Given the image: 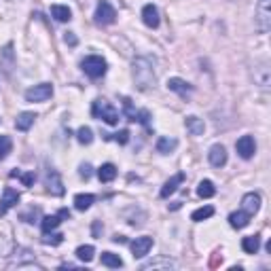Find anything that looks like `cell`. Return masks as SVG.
<instances>
[{
  "label": "cell",
  "mask_w": 271,
  "mask_h": 271,
  "mask_svg": "<svg viewBox=\"0 0 271 271\" xmlns=\"http://www.w3.org/2000/svg\"><path fill=\"white\" fill-rule=\"evenodd\" d=\"M134 80H136V87L140 91H148L151 87H155V70H153V62L148 57H138L134 62Z\"/></svg>",
  "instance_id": "6da1fadb"
},
{
  "label": "cell",
  "mask_w": 271,
  "mask_h": 271,
  "mask_svg": "<svg viewBox=\"0 0 271 271\" xmlns=\"http://www.w3.org/2000/svg\"><path fill=\"white\" fill-rule=\"evenodd\" d=\"M91 114H94L96 119L104 121V123H108V125H117L119 123V111L108 100H104V97H100V100L94 102V106H91Z\"/></svg>",
  "instance_id": "7a4b0ae2"
},
{
  "label": "cell",
  "mask_w": 271,
  "mask_h": 271,
  "mask_svg": "<svg viewBox=\"0 0 271 271\" xmlns=\"http://www.w3.org/2000/svg\"><path fill=\"white\" fill-rule=\"evenodd\" d=\"M80 68H83V72L87 74L89 79H100L106 74L108 70V64H106V60L100 55H89V57H85L83 62H80Z\"/></svg>",
  "instance_id": "3957f363"
},
{
  "label": "cell",
  "mask_w": 271,
  "mask_h": 271,
  "mask_svg": "<svg viewBox=\"0 0 271 271\" xmlns=\"http://www.w3.org/2000/svg\"><path fill=\"white\" fill-rule=\"evenodd\" d=\"M255 26L261 34L269 32V28H271V0H258L256 15H255Z\"/></svg>",
  "instance_id": "277c9868"
},
{
  "label": "cell",
  "mask_w": 271,
  "mask_h": 271,
  "mask_svg": "<svg viewBox=\"0 0 271 271\" xmlns=\"http://www.w3.org/2000/svg\"><path fill=\"white\" fill-rule=\"evenodd\" d=\"M94 17H96V24L111 26V24H114V19H117V11H114V7L108 2V0H100Z\"/></svg>",
  "instance_id": "5b68a950"
},
{
  "label": "cell",
  "mask_w": 271,
  "mask_h": 271,
  "mask_svg": "<svg viewBox=\"0 0 271 271\" xmlns=\"http://www.w3.org/2000/svg\"><path fill=\"white\" fill-rule=\"evenodd\" d=\"M53 96V85L51 83H40V85H34L26 91V100L28 102H45Z\"/></svg>",
  "instance_id": "8992f818"
},
{
  "label": "cell",
  "mask_w": 271,
  "mask_h": 271,
  "mask_svg": "<svg viewBox=\"0 0 271 271\" xmlns=\"http://www.w3.org/2000/svg\"><path fill=\"white\" fill-rule=\"evenodd\" d=\"M235 151L241 159H252L256 153V142L252 136H241L238 142H235Z\"/></svg>",
  "instance_id": "52a82bcc"
},
{
  "label": "cell",
  "mask_w": 271,
  "mask_h": 271,
  "mask_svg": "<svg viewBox=\"0 0 271 271\" xmlns=\"http://www.w3.org/2000/svg\"><path fill=\"white\" fill-rule=\"evenodd\" d=\"M45 184H47V191L51 195H64V184H62V178L57 174V170L49 168L47 174H45Z\"/></svg>",
  "instance_id": "ba28073f"
},
{
  "label": "cell",
  "mask_w": 271,
  "mask_h": 271,
  "mask_svg": "<svg viewBox=\"0 0 271 271\" xmlns=\"http://www.w3.org/2000/svg\"><path fill=\"white\" fill-rule=\"evenodd\" d=\"M123 108H125V117L129 121H138L142 125H148V119H151V112L148 111H134L129 97H123Z\"/></svg>",
  "instance_id": "9c48e42d"
},
{
  "label": "cell",
  "mask_w": 271,
  "mask_h": 271,
  "mask_svg": "<svg viewBox=\"0 0 271 271\" xmlns=\"http://www.w3.org/2000/svg\"><path fill=\"white\" fill-rule=\"evenodd\" d=\"M153 248V238H148V235H142V238H136L131 241V255L134 258H142L148 255V250Z\"/></svg>",
  "instance_id": "30bf717a"
},
{
  "label": "cell",
  "mask_w": 271,
  "mask_h": 271,
  "mask_svg": "<svg viewBox=\"0 0 271 271\" xmlns=\"http://www.w3.org/2000/svg\"><path fill=\"white\" fill-rule=\"evenodd\" d=\"M19 199H21V195L17 193L15 189L7 187L4 193H2V199H0V214H4V212H9L11 207H15L17 204H19Z\"/></svg>",
  "instance_id": "8fae6325"
},
{
  "label": "cell",
  "mask_w": 271,
  "mask_h": 271,
  "mask_svg": "<svg viewBox=\"0 0 271 271\" xmlns=\"http://www.w3.org/2000/svg\"><path fill=\"white\" fill-rule=\"evenodd\" d=\"M207 159H210V163L214 165V168H223V165L227 163V148H224L223 144H214V146L210 148V153H207Z\"/></svg>",
  "instance_id": "7c38bea8"
},
{
  "label": "cell",
  "mask_w": 271,
  "mask_h": 271,
  "mask_svg": "<svg viewBox=\"0 0 271 271\" xmlns=\"http://www.w3.org/2000/svg\"><path fill=\"white\" fill-rule=\"evenodd\" d=\"M168 89L174 91V94H178V96H182V97H187V96L193 94V87H191V85H189L187 80L178 79V77H174V79L168 80Z\"/></svg>",
  "instance_id": "4fadbf2b"
},
{
  "label": "cell",
  "mask_w": 271,
  "mask_h": 271,
  "mask_svg": "<svg viewBox=\"0 0 271 271\" xmlns=\"http://www.w3.org/2000/svg\"><path fill=\"white\" fill-rule=\"evenodd\" d=\"M241 206H244V212L248 214H256L258 207H261V195L258 193H246L244 199H241Z\"/></svg>",
  "instance_id": "5bb4252c"
},
{
  "label": "cell",
  "mask_w": 271,
  "mask_h": 271,
  "mask_svg": "<svg viewBox=\"0 0 271 271\" xmlns=\"http://www.w3.org/2000/svg\"><path fill=\"white\" fill-rule=\"evenodd\" d=\"M142 21L148 28H157L159 26V11H157L155 4H146V7L142 9Z\"/></svg>",
  "instance_id": "9a60e30c"
},
{
  "label": "cell",
  "mask_w": 271,
  "mask_h": 271,
  "mask_svg": "<svg viewBox=\"0 0 271 271\" xmlns=\"http://www.w3.org/2000/svg\"><path fill=\"white\" fill-rule=\"evenodd\" d=\"M184 125H187V129L191 131V136H204V131H206L204 119L195 117V114H191V117L184 119Z\"/></svg>",
  "instance_id": "2e32d148"
},
{
  "label": "cell",
  "mask_w": 271,
  "mask_h": 271,
  "mask_svg": "<svg viewBox=\"0 0 271 271\" xmlns=\"http://www.w3.org/2000/svg\"><path fill=\"white\" fill-rule=\"evenodd\" d=\"M182 180H184V174L180 172V174H176V176H172L168 182L161 187V197H170L172 193H176V189L182 184Z\"/></svg>",
  "instance_id": "e0dca14e"
},
{
  "label": "cell",
  "mask_w": 271,
  "mask_h": 271,
  "mask_svg": "<svg viewBox=\"0 0 271 271\" xmlns=\"http://www.w3.org/2000/svg\"><path fill=\"white\" fill-rule=\"evenodd\" d=\"M176 146H178V140H176V138L163 136V138H159V140H157V153H161V155H170V153H174V151H176Z\"/></svg>",
  "instance_id": "ac0fdd59"
},
{
  "label": "cell",
  "mask_w": 271,
  "mask_h": 271,
  "mask_svg": "<svg viewBox=\"0 0 271 271\" xmlns=\"http://www.w3.org/2000/svg\"><path fill=\"white\" fill-rule=\"evenodd\" d=\"M241 248H244L246 255H256L258 248H261V238L258 235H248L241 239Z\"/></svg>",
  "instance_id": "d6986e66"
},
{
  "label": "cell",
  "mask_w": 271,
  "mask_h": 271,
  "mask_svg": "<svg viewBox=\"0 0 271 271\" xmlns=\"http://www.w3.org/2000/svg\"><path fill=\"white\" fill-rule=\"evenodd\" d=\"M248 223H250V214H248V212H244V210L233 212V214L229 216V224H231L233 229H244Z\"/></svg>",
  "instance_id": "ffe728a7"
},
{
  "label": "cell",
  "mask_w": 271,
  "mask_h": 271,
  "mask_svg": "<svg viewBox=\"0 0 271 271\" xmlns=\"http://www.w3.org/2000/svg\"><path fill=\"white\" fill-rule=\"evenodd\" d=\"M34 119H36V114L34 112H21L19 117L15 119V128L19 131H28L34 125Z\"/></svg>",
  "instance_id": "44dd1931"
},
{
  "label": "cell",
  "mask_w": 271,
  "mask_h": 271,
  "mask_svg": "<svg viewBox=\"0 0 271 271\" xmlns=\"http://www.w3.org/2000/svg\"><path fill=\"white\" fill-rule=\"evenodd\" d=\"M97 178H100V182H112L114 178H117V168H114L112 163L100 165V170H97Z\"/></svg>",
  "instance_id": "7402d4cb"
},
{
  "label": "cell",
  "mask_w": 271,
  "mask_h": 271,
  "mask_svg": "<svg viewBox=\"0 0 271 271\" xmlns=\"http://www.w3.org/2000/svg\"><path fill=\"white\" fill-rule=\"evenodd\" d=\"M94 201H96V197L91 193H79L77 197H74V207H77L79 212H85V210H89Z\"/></svg>",
  "instance_id": "603a6c76"
},
{
  "label": "cell",
  "mask_w": 271,
  "mask_h": 271,
  "mask_svg": "<svg viewBox=\"0 0 271 271\" xmlns=\"http://www.w3.org/2000/svg\"><path fill=\"white\" fill-rule=\"evenodd\" d=\"M102 265L104 267H111V269H119L123 267V258L114 252H102Z\"/></svg>",
  "instance_id": "cb8c5ba5"
},
{
  "label": "cell",
  "mask_w": 271,
  "mask_h": 271,
  "mask_svg": "<svg viewBox=\"0 0 271 271\" xmlns=\"http://www.w3.org/2000/svg\"><path fill=\"white\" fill-rule=\"evenodd\" d=\"M197 195H199L201 199H210V197H214V195H216L214 182H212V180H201V182H199V187H197Z\"/></svg>",
  "instance_id": "d4e9b609"
},
{
  "label": "cell",
  "mask_w": 271,
  "mask_h": 271,
  "mask_svg": "<svg viewBox=\"0 0 271 271\" xmlns=\"http://www.w3.org/2000/svg\"><path fill=\"white\" fill-rule=\"evenodd\" d=\"M51 15H53L57 21H70L72 19V11L64 7V4H53V7H51Z\"/></svg>",
  "instance_id": "484cf974"
},
{
  "label": "cell",
  "mask_w": 271,
  "mask_h": 271,
  "mask_svg": "<svg viewBox=\"0 0 271 271\" xmlns=\"http://www.w3.org/2000/svg\"><path fill=\"white\" fill-rule=\"evenodd\" d=\"M60 223H62L60 214H51V216H43V221H40V227H43L45 233H49V231H55V229L60 227Z\"/></svg>",
  "instance_id": "4316f807"
},
{
  "label": "cell",
  "mask_w": 271,
  "mask_h": 271,
  "mask_svg": "<svg viewBox=\"0 0 271 271\" xmlns=\"http://www.w3.org/2000/svg\"><path fill=\"white\" fill-rule=\"evenodd\" d=\"M94 255H96V248L89 244L77 248V256H79V261H83V263H91L94 261Z\"/></svg>",
  "instance_id": "83f0119b"
},
{
  "label": "cell",
  "mask_w": 271,
  "mask_h": 271,
  "mask_svg": "<svg viewBox=\"0 0 271 271\" xmlns=\"http://www.w3.org/2000/svg\"><path fill=\"white\" fill-rule=\"evenodd\" d=\"M212 214H214V207H212V206H204V207H199V210L193 212V214H191V221L201 223V221H206V218H210Z\"/></svg>",
  "instance_id": "f1b7e54d"
},
{
  "label": "cell",
  "mask_w": 271,
  "mask_h": 271,
  "mask_svg": "<svg viewBox=\"0 0 271 271\" xmlns=\"http://www.w3.org/2000/svg\"><path fill=\"white\" fill-rule=\"evenodd\" d=\"M11 178H19L21 182H24V187H32L34 180H36V176H34V172H28V174H24V172H19V170H13L9 174Z\"/></svg>",
  "instance_id": "f546056e"
},
{
  "label": "cell",
  "mask_w": 271,
  "mask_h": 271,
  "mask_svg": "<svg viewBox=\"0 0 271 271\" xmlns=\"http://www.w3.org/2000/svg\"><path fill=\"white\" fill-rule=\"evenodd\" d=\"M62 241H64V233H53V231H49V233H45V238H43V244H45V246H60Z\"/></svg>",
  "instance_id": "4dcf8cb0"
},
{
  "label": "cell",
  "mask_w": 271,
  "mask_h": 271,
  "mask_svg": "<svg viewBox=\"0 0 271 271\" xmlns=\"http://www.w3.org/2000/svg\"><path fill=\"white\" fill-rule=\"evenodd\" d=\"M11 151H13V142H11V138L0 136V159H7Z\"/></svg>",
  "instance_id": "1f68e13d"
},
{
  "label": "cell",
  "mask_w": 271,
  "mask_h": 271,
  "mask_svg": "<svg viewBox=\"0 0 271 271\" xmlns=\"http://www.w3.org/2000/svg\"><path fill=\"white\" fill-rule=\"evenodd\" d=\"M77 138H79L80 144H91V142H94V131H91L89 128H80L77 131Z\"/></svg>",
  "instance_id": "d6a6232c"
},
{
  "label": "cell",
  "mask_w": 271,
  "mask_h": 271,
  "mask_svg": "<svg viewBox=\"0 0 271 271\" xmlns=\"http://www.w3.org/2000/svg\"><path fill=\"white\" fill-rule=\"evenodd\" d=\"M157 267H165V269H172L174 263L172 261H155V263H144L142 269H157Z\"/></svg>",
  "instance_id": "836d02e7"
},
{
  "label": "cell",
  "mask_w": 271,
  "mask_h": 271,
  "mask_svg": "<svg viewBox=\"0 0 271 271\" xmlns=\"http://www.w3.org/2000/svg\"><path fill=\"white\" fill-rule=\"evenodd\" d=\"M112 140H114V142H119V144H128V142H129V131H128V129L117 131V134L112 136Z\"/></svg>",
  "instance_id": "e575fe53"
},
{
  "label": "cell",
  "mask_w": 271,
  "mask_h": 271,
  "mask_svg": "<svg viewBox=\"0 0 271 271\" xmlns=\"http://www.w3.org/2000/svg\"><path fill=\"white\" fill-rule=\"evenodd\" d=\"M79 174L80 178H85V180H89L91 174H94V168H91L89 163H80V168H79Z\"/></svg>",
  "instance_id": "d590c367"
},
{
  "label": "cell",
  "mask_w": 271,
  "mask_h": 271,
  "mask_svg": "<svg viewBox=\"0 0 271 271\" xmlns=\"http://www.w3.org/2000/svg\"><path fill=\"white\" fill-rule=\"evenodd\" d=\"M38 216V207H32L30 212H24L21 214V221H26V223H34V218Z\"/></svg>",
  "instance_id": "8d00e7d4"
},
{
  "label": "cell",
  "mask_w": 271,
  "mask_h": 271,
  "mask_svg": "<svg viewBox=\"0 0 271 271\" xmlns=\"http://www.w3.org/2000/svg\"><path fill=\"white\" fill-rule=\"evenodd\" d=\"M221 263H223V255H221V252H214V255H212V258H210V267L216 269Z\"/></svg>",
  "instance_id": "74e56055"
},
{
  "label": "cell",
  "mask_w": 271,
  "mask_h": 271,
  "mask_svg": "<svg viewBox=\"0 0 271 271\" xmlns=\"http://www.w3.org/2000/svg\"><path fill=\"white\" fill-rule=\"evenodd\" d=\"M64 40L68 45H70V47H74V45H77V36H74L72 32H66V36H64Z\"/></svg>",
  "instance_id": "f35d334b"
},
{
  "label": "cell",
  "mask_w": 271,
  "mask_h": 271,
  "mask_svg": "<svg viewBox=\"0 0 271 271\" xmlns=\"http://www.w3.org/2000/svg\"><path fill=\"white\" fill-rule=\"evenodd\" d=\"M112 241H114V244H125V241H128V239H125L123 235H114V238H112Z\"/></svg>",
  "instance_id": "ab89813d"
},
{
  "label": "cell",
  "mask_w": 271,
  "mask_h": 271,
  "mask_svg": "<svg viewBox=\"0 0 271 271\" xmlns=\"http://www.w3.org/2000/svg\"><path fill=\"white\" fill-rule=\"evenodd\" d=\"M57 214H60V218H70V210H66L64 207V210H60Z\"/></svg>",
  "instance_id": "60d3db41"
},
{
  "label": "cell",
  "mask_w": 271,
  "mask_h": 271,
  "mask_svg": "<svg viewBox=\"0 0 271 271\" xmlns=\"http://www.w3.org/2000/svg\"><path fill=\"white\" fill-rule=\"evenodd\" d=\"M180 206H182V201H174V204L170 206V210H178V207H180Z\"/></svg>",
  "instance_id": "b9f144b4"
}]
</instances>
